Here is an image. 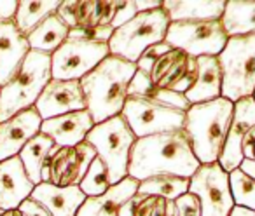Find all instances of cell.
<instances>
[{"label":"cell","instance_id":"obj_1","mask_svg":"<svg viewBox=\"0 0 255 216\" xmlns=\"http://www.w3.org/2000/svg\"><path fill=\"white\" fill-rule=\"evenodd\" d=\"M201 162L184 129L138 138L129 153L128 176L143 181L157 174L192 178Z\"/></svg>","mask_w":255,"mask_h":216},{"label":"cell","instance_id":"obj_2","mask_svg":"<svg viewBox=\"0 0 255 216\" xmlns=\"http://www.w3.org/2000/svg\"><path fill=\"white\" fill-rule=\"evenodd\" d=\"M136 70V63L110 54L95 70L81 78L82 91L88 101V112L95 124L123 114L128 89Z\"/></svg>","mask_w":255,"mask_h":216},{"label":"cell","instance_id":"obj_3","mask_svg":"<svg viewBox=\"0 0 255 216\" xmlns=\"http://www.w3.org/2000/svg\"><path fill=\"white\" fill-rule=\"evenodd\" d=\"M234 103L217 98L206 103L191 105L185 114L184 131L191 140L194 155L201 164L219 162L233 121Z\"/></svg>","mask_w":255,"mask_h":216},{"label":"cell","instance_id":"obj_4","mask_svg":"<svg viewBox=\"0 0 255 216\" xmlns=\"http://www.w3.org/2000/svg\"><path fill=\"white\" fill-rule=\"evenodd\" d=\"M51 78V54L30 51L14 77L0 87V122L35 106Z\"/></svg>","mask_w":255,"mask_h":216},{"label":"cell","instance_id":"obj_5","mask_svg":"<svg viewBox=\"0 0 255 216\" xmlns=\"http://www.w3.org/2000/svg\"><path fill=\"white\" fill-rule=\"evenodd\" d=\"M222 67V98L233 103L255 92V33L229 37L219 54Z\"/></svg>","mask_w":255,"mask_h":216},{"label":"cell","instance_id":"obj_6","mask_svg":"<svg viewBox=\"0 0 255 216\" xmlns=\"http://www.w3.org/2000/svg\"><path fill=\"white\" fill-rule=\"evenodd\" d=\"M136 140L138 138L123 115H116L109 121L95 124L86 136V142L95 146L98 157L105 162L112 185L128 178L129 153Z\"/></svg>","mask_w":255,"mask_h":216},{"label":"cell","instance_id":"obj_7","mask_svg":"<svg viewBox=\"0 0 255 216\" xmlns=\"http://www.w3.org/2000/svg\"><path fill=\"white\" fill-rule=\"evenodd\" d=\"M170 23V14L164 7L138 12L131 21H128L114 32L109 42L110 54L136 63L143 51L154 44L164 42Z\"/></svg>","mask_w":255,"mask_h":216},{"label":"cell","instance_id":"obj_8","mask_svg":"<svg viewBox=\"0 0 255 216\" xmlns=\"http://www.w3.org/2000/svg\"><path fill=\"white\" fill-rule=\"evenodd\" d=\"M187 112L175 108L168 103L150 99L145 96L129 94L123 108V117L131 128L136 138H145L152 135L173 133L184 129Z\"/></svg>","mask_w":255,"mask_h":216},{"label":"cell","instance_id":"obj_9","mask_svg":"<svg viewBox=\"0 0 255 216\" xmlns=\"http://www.w3.org/2000/svg\"><path fill=\"white\" fill-rule=\"evenodd\" d=\"M171 47L182 49L194 58L219 56L226 47L227 37L222 19L215 21H171L166 32Z\"/></svg>","mask_w":255,"mask_h":216},{"label":"cell","instance_id":"obj_10","mask_svg":"<svg viewBox=\"0 0 255 216\" xmlns=\"http://www.w3.org/2000/svg\"><path fill=\"white\" fill-rule=\"evenodd\" d=\"M109 56V44L68 37L51 54V75L60 80H81Z\"/></svg>","mask_w":255,"mask_h":216},{"label":"cell","instance_id":"obj_11","mask_svg":"<svg viewBox=\"0 0 255 216\" xmlns=\"http://www.w3.org/2000/svg\"><path fill=\"white\" fill-rule=\"evenodd\" d=\"M189 192L201 202V216H229L234 204L229 173L219 162L201 164L191 178Z\"/></svg>","mask_w":255,"mask_h":216},{"label":"cell","instance_id":"obj_12","mask_svg":"<svg viewBox=\"0 0 255 216\" xmlns=\"http://www.w3.org/2000/svg\"><path fill=\"white\" fill-rule=\"evenodd\" d=\"M96 155L98 153L95 146L88 142H82L75 146L56 145L44 164L42 181L56 187H79Z\"/></svg>","mask_w":255,"mask_h":216},{"label":"cell","instance_id":"obj_13","mask_svg":"<svg viewBox=\"0 0 255 216\" xmlns=\"http://www.w3.org/2000/svg\"><path fill=\"white\" fill-rule=\"evenodd\" d=\"M196 77H198V58L175 47L163 54L149 72L150 82L156 87L180 94H185L194 85Z\"/></svg>","mask_w":255,"mask_h":216},{"label":"cell","instance_id":"obj_14","mask_svg":"<svg viewBox=\"0 0 255 216\" xmlns=\"http://www.w3.org/2000/svg\"><path fill=\"white\" fill-rule=\"evenodd\" d=\"M35 108L42 121L60 117V115L70 114V112L88 110V101H86L81 80L51 78L49 84L40 92Z\"/></svg>","mask_w":255,"mask_h":216},{"label":"cell","instance_id":"obj_15","mask_svg":"<svg viewBox=\"0 0 255 216\" xmlns=\"http://www.w3.org/2000/svg\"><path fill=\"white\" fill-rule=\"evenodd\" d=\"M252 128H255V98H243L234 103L233 121L227 133L226 145L220 153L219 164L231 173L233 169H238L240 164L245 160L243 155V140L247 133Z\"/></svg>","mask_w":255,"mask_h":216},{"label":"cell","instance_id":"obj_16","mask_svg":"<svg viewBox=\"0 0 255 216\" xmlns=\"http://www.w3.org/2000/svg\"><path fill=\"white\" fill-rule=\"evenodd\" d=\"M42 117L35 106L18 112L7 121L0 122V160L19 155L23 146L40 133Z\"/></svg>","mask_w":255,"mask_h":216},{"label":"cell","instance_id":"obj_17","mask_svg":"<svg viewBox=\"0 0 255 216\" xmlns=\"http://www.w3.org/2000/svg\"><path fill=\"white\" fill-rule=\"evenodd\" d=\"M30 51L28 39L14 19L0 21V87L14 77Z\"/></svg>","mask_w":255,"mask_h":216},{"label":"cell","instance_id":"obj_18","mask_svg":"<svg viewBox=\"0 0 255 216\" xmlns=\"http://www.w3.org/2000/svg\"><path fill=\"white\" fill-rule=\"evenodd\" d=\"M119 2H61L58 9V16L68 25L70 30L77 28H93V26L110 25L116 16Z\"/></svg>","mask_w":255,"mask_h":216},{"label":"cell","instance_id":"obj_19","mask_svg":"<svg viewBox=\"0 0 255 216\" xmlns=\"http://www.w3.org/2000/svg\"><path fill=\"white\" fill-rule=\"evenodd\" d=\"M35 185L28 178L19 155L0 160V209L19 208L32 195Z\"/></svg>","mask_w":255,"mask_h":216},{"label":"cell","instance_id":"obj_20","mask_svg":"<svg viewBox=\"0 0 255 216\" xmlns=\"http://www.w3.org/2000/svg\"><path fill=\"white\" fill-rule=\"evenodd\" d=\"M93 128L95 121L91 114L88 110H79L42 121L40 133L49 136L58 146H75L86 142V136Z\"/></svg>","mask_w":255,"mask_h":216},{"label":"cell","instance_id":"obj_21","mask_svg":"<svg viewBox=\"0 0 255 216\" xmlns=\"http://www.w3.org/2000/svg\"><path fill=\"white\" fill-rule=\"evenodd\" d=\"M30 197L40 202L53 216H75L86 201L81 187H56L44 181L35 185Z\"/></svg>","mask_w":255,"mask_h":216},{"label":"cell","instance_id":"obj_22","mask_svg":"<svg viewBox=\"0 0 255 216\" xmlns=\"http://www.w3.org/2000/svg\"><path fill=\"white\" fill-rule=\"evenodd\" d=\"M140 181L128 176L123 181L112 185L105 194L96 197H86L84 204L75 216H119L121 206L138 192Z\"/></svg>","mask_w":255,"mask_h":216},{"label":"cell","instance_id":"obj_23","mask_svg":"<svg viewBox=\"0 0 255 216\" xmlns=\"http://www.w3.org/2000/svg\"><path fill=\"white\" fill-rule=\"evenodd\" d=\"M222 96V67L219 56H199L198 58V77L185 98L191 105L206 103Z\"/></svg>","mask_w":255,"mask_h":216},{"label":"cell","instance_id":"obj_24","mask_svg":"<svg viewBox=\"0 0 255 216\" xmlns=\"http://www.w3.org/2000/svg\"><path fill=\"white\" fill-rule=\"evenodd\" d=\"M224 0H164L163 7L171 21H215L226 12Z\"/></svg>","mask_w":255,"mask_h":216},{"label":"cell","instance_id":"obj_25","mask_svg":"<svg viewBox=\"0 0 255 216\" xmlns=\"http://www.w3.org/2000/svg\"><path fill=\"white\" fill-rule=\"evenodd\" d=\"M70 35V28L63 19L58 16V12L46 18L33 32L26 35L30 44V49L39 53L53 54Z\"/></svg>","mask_w":255,"mask_h":216},{"label":"cell","instance_id":"obj_26","mask_svg":"<svg viewBox=\"0 0 255 216\" xmlns=\"http://www.w3.org/2000/svg\"><path fill=\"white\" fill-rule=\"evenodd\" d=\"M56 146V143L44 133H39L33 136L19 152V159H21L25 171L28 178L32 180L33 185L42 183V169L46 164L47 157H49L51 150Z\"/></svg>","mask_w":255,"mask_h":216},{"label":"cell","instance_id":"obj_27","mask_svg":"<svg viewBox=\"0 0 255 216\" xmlns=\"http://www.w3.org/2000/svg\"><path fill=\"white\" fill-rule=\"evenodd\" d=\"M222 23L227 37L255 33V0H229Z\"/></svg>","mask_w":255,"mask_h":216},{"label":"cell","instance_id":"obj_28","mask_svg":"<svg viewBox=\"0 0 255 216\" xmlns=\"http://www.w3.org/2000/svg\"><path fill=\"white\" fill-rule=\"evenodd\" d=\"M60 5L61 2H58V0H21V2H18L14 21L18 28L21 30V33L28 35L44 19L58 12Z\"/></svg>","mask_w":255,"mask_h":216},{"label":"cell","instance_id":"obj_29","mask_svg":"<svg viewBox=\"0 0 255 216\" xmlns=\"http://www.w3.org/2000/svg\"><path fill=\"white\" fill-rule=\"evenodd\" d=\"M129 94H138V96H145V98H150V99H157V101L168 103V105L175 106V108H180V110H184V112H187L189 108H191V103L185 98V94L156 87V85L150 82L149 75L140 70H136L135 77H133L131 84H129L128 96Z\"/></svg>","mask_w":255,"mask_h":216},{"label":"cell","instance_id":"obj_30","mask_svg":"<svg viewBox=\"0 0 255 216\" xmlns=\"http://www.w3.org/2000/svg\"><path fill=\"white\" fill-rule=\"evenodd\" d=\"M189 185H191V178L173 176V174H157V176H150L147 180L140 181L138 192L177 201L178 197L187 194Z\"/></svg>","mask_w":255,"mask_h":216},{"label":"cell","instance_id":"obj_31","mask_svg":"<svg viewBox=\"0 0 255 216\" xmlns=\"http://www.w3.org/2000/svg\"><path fill=\"white\" fill-rule=\"evenodd\" d=\"M175 201L159 195L136 192L129 201L121 206L119 216H168Z\"/></svg>","mask_w":255,"mask_h":216},{"label":"cell","instance_id":"obj_32","mask_svg":"<svg viewBox=\"0 0 255 216\" xmlns=\"http://www.w3.org/2000/svg\"><path fill=\"white\" fill-rule=\"evenodd\" d=\"M81 190L86 194V197H96V195H102L112 187L110 183V174L107 169L105 162L96 155V159L91 162L88 173H86L82 183L79 185Z\"/></svg>","mask_w":255,"mask_h":216},{"label":"cell","instance_id":"obj_33","mask_svg":"<svg viewBox=\"0 0 255 216\" xmlns=\"http://www.w3.org/2000/svg\"><path fill=\"white\" fill-rule=\"evenodd\" d=\"M231 194H233L234 204L255 211V180L245 174L238 167L229 173Z\"/></svg>","mask_w":255,"mask_h":216},{"label":"cell","instance_id":"obj_34","mask_svg":"<svg viewBox=\"0 0 255 216\" xmlns=\"http://www.w3.org/2000/svg\"><path fill=\"white\" fill-rule=\"evenodd\" d=\"M114 26L112 25H105V26H93V28H77V30H70V35L74 39H82V40H89V42H100V44H109L110 39L114 35Z\"/></svg>","mask_w":255,"mask_h":216},{"label":"cell","instance_id":"obj_35","mask_svg":"<svg viewBox=\"0 0 255 216\" xmlns=\"http://www.w3.org/2000/svg\"><path fill=\"white\" fill-rule=\"evenodd\" d=\"M171 49H173V47H171L166 40H164V42H159V44H154V46H150L149 49H145L142 53V56H140L138 61H136V68H138L140 72H143V73L149 75L152 65L156 63L163 54H166L168 51H171Z\"/></svg>","mask_w":255,"mask_h":216},{"label":"cell","instance_id":"obj_36","mask_svg":"<svg viewBox=\"0 0 255 216\" xmlns=\"http://www.w3.org/2000/svg\"><path fill=\"white\" fill-rule=\"evenodd\" d=\"M136 14H138L136 0H121L119 5H117L116 16H114V19H112L110 25L114 26V30H117L123 25H126L128 21H131Z\"/></svg>","mask_w":255,"mask_h":216},{"label":"cell","instance_id":"obj_37","mask_svg":"<svg viewBox=\"0 0 255 216\" xmlns=\"http://www.w3.org/2000/svg\"><path fill=\"white\" fill-rule=\"evenodd\" d=\"M178 216H201V202L194 194L187 192L175 201Z\"/></svg>","mask_w":255,"mask_h":216},{"label":"cell","instance_id":"obj_38","mask_svg":"<svg viewBox=\"0 0 255 216\" xmlns=\"http://www.w3.org/2000/svg\"><path fill=\"white\" fill-rule=\"evenodd\" d=\"M19 209H21V213L25 216H53L42 204H40V202L33 201L32 197L26 199V201L19 206Z\"/></svg>","mask_w":255,"mask_h":216},{"label":"cell","instance_id":"obj_39","mask_svg":"<svg viewBox=\"0 0 255 216\" xmlns=\"http://www.w3.org/2000/svg\"><path fill=\"white\" fill-rule=\"evenodd\" d=\"M243 155L245 159H252L255 160V128H252L247 133L243 140Z\"/></svg>","mask_w":255,"mask_h":216},{"label":"cell","instance_id":"obj_40","mask_svg":"<svg viewBox=\"0 0 255 216\" xmlns=\"http://www.w3.org/2000/svg\"><path fill=\"white\" fill-rule=\"evenodd\" d=\"M16 11H18V2H0V21H7V19H14Z\"/></svg>","mask_w":255,"mask_h":216},{"label":"cell","instance_id":"obj_41","mask_svg":"<svg viewBox=\"0 0 255 216\" xmlns=\"http://www.w3.org/2000/svg\"><path fill=\"white\" fill-rule=\"evenodd\" d=\"M164 4V0H136V9L138 12H149L161 9Z\"/></svg>","mask_w":255,"mask_h":216},{"label":"cell","instance_id":"obj_42","mask_svg":"<svg viewBox=\"0 0 255 216\" xmlns=\"http://www.w3.org/2000/svg\"><path fill=\"white\" fill-rule=\"evenodd\" d=\"M240 169L243 171L245 174H248V176L254 178V180H255V160H252V159H245L243 162L240 164Z\"/></svg>","mask_w":255,"mask_h":216},{"label":"cell","instance_id":"obj_43","mask_svg":"<svg viewBox=\"0 0 255 216\" xmlns=\"http://www.w3.org/2000/svg\"><path fill=\"white\" fill-rule=\"evenodd\" d=\"M229 216H255V211L247 209V208H241V206H234Z\"/></svg>","mask_w":255,"mask_h":216},{"label":"cell","instance_id":"obj_44","mask_svg":"<svg viewBox=\"0 0 255 216\" xmlns=\"http://www.w3.org/2000/svg\"><path fill=\"white\" fill-rule=\"evenodd\" d=\"M0 216H25L19 208L14 209H0Z\"/></svg>","mask_w":255,"mask_h":216},{"label":"cell","instance_id":"obj_45","mask_svg":"<svg viewBox=\"0 0 255 216\" xmlns=\"http://www.w3.org/2000/svg\"><path fill=\"white\" fill-rule=\"evenodd\" d=\"M254 98H255V92H254Z\"/></svg>","mask_w":255,"mask_h":216}]
</instances>
